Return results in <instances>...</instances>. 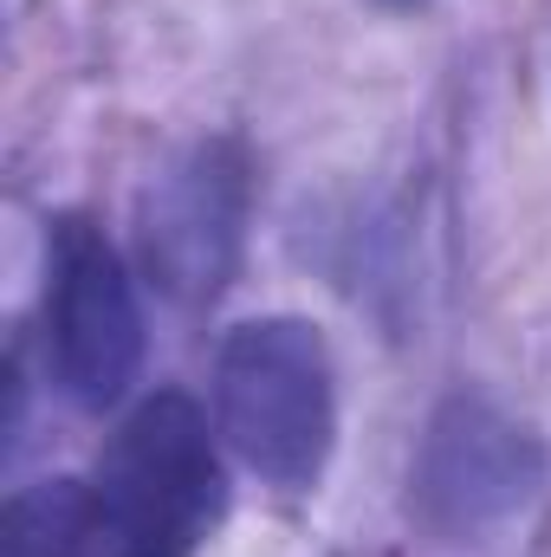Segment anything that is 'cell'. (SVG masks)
<instances>
[{
	"mask_svg": "<svg viewBox=\"0 0 551 557\" xmlns=\"http://www.w3.org/2000/svg\"><path fill=\"white\" fill-rule=\"evenodd\" d=\"M228 506L208 416L182 389H156L118 421L91 473L105 557H195Z\"/></svg>",
	"mask_w": 551,
	"mask_h": 557,
	"instance_id": "obj_1",
	"label": "cell"
},
{
	"mask_svg": "<svg viewBox=\"0 0 551 557\" xmlns=\"http://www.w3.org/2000/svg\"><path fill=\"white\" fill-rule=\"evenodd\" d=\"M215 428L247 473L279 493H311L338 441V376L318 324H234L215 357Z\"/></svg>",
	"mask_w": 551,
	"mask_h": 557,
	"instance_id": "obj_2",
	"label": "cell"
},
{
	"mask_svg": "<svg viewBox=\"0 0 551 557\" xmlns=\"http://www.w3.org/2000/svg\"><path fill=\"white\" fill-rule=\"evenodd\" d=\"M46 363L78 409H111L143 370L131 267L85 214H59L46 234Z\"/></svg>",
	"mask_w": 551,
	"mask_h": 557,
	"instance_id": "obj_3",
	"label": "cell"
},
{
	"mask_svg": "<svg viewBox=\"0 0 551 557\" xmlns=\"http://www.w3.org/2000/svg\"><path fill=\"white\" fill-rule=\"evenodd\" d=\"M546 486L539 441L493 403H448L428 421L409 473V512L441 545H487Z\"/></svg>",
	"mask_w": 551,
	"mask_h": 557,
	"instance_id": "obj_4",
	"label": "cell"
},
{
	"mask_svg": "<svg viewBox=\"0 0 551 557\" xmlns=\"http://www.w3.org/2000/svg\"><path fill=\"white\" fill-rule=\"evenodd\" d=\"M247 156L234 143H195L137 195V253L175 305L221 298L247 247Z\"/></svg>",
	"mask_w": 551,
	"mask_h": 557,
	"instance_id": "obj_5",
	"label": "cell"
},
{
	"mask_svg": "<svg viewBox=\"0 0 551 557\" xmlns=\"http://www.w3.org/2000/svg\"><path fill=\"white\" fill-rule=\"evenodd\" d=\"M383 7H415V0H383Z\"/></svg>",
	"mask_w": 551,
	"mask_h": 557,
	"instance_id": "obj_6",
	"label": "cell"
}]
</instances>
